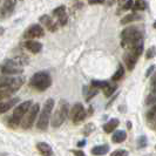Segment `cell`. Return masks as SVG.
I'll use <instances>...</instances> for the list:
<instances>
[{"label": "cell", "instance_id": "cell-7", "mask_svg": "<svg viewBox=\"0 0 156 156\" xmlns=\"http://www.w3.org/2000/svg\"><path fill=\"white\" fill-rule=\"evenodd\" d=\"M32 106H33V105H32V101L21 102L16 109H14L13 114H12L11 125L13 126V127H16L18 125H20V123H21V120H23V116L27 114V112L31 109Z\"/></svg>", "mask_w": 156, "mask_h": 156}, {"label": "cell", "instance_id": "cell-11", "mask_svg": "<svg viewBox=\"0 0 156 156\" xmlns=\"http://www.w3.org/2000/svg\"><path fill=\"white\" fill-rule=\"evenodd\" d=\"M53 16H56L58 23H60L61 26H65L67 23V21H68V16H67V13H66V7L63 5L55 8L54 11H53Z\"/></svg>", "mask_w": 156, "mask_h": 156}, {"label": "cell", "instance_id": "cell-35", "mask_svg": "<svg viewBox=\"0 0 156 156\" xmlns=\"http://www.w3.org/2000/svg\"><path fill=\"white\" fill-rule=\"evenodd\" d=\"M72 153L75 156H85V153L82 150H72Z\"/></svg>", "mask_w": 156, "mask_h": 156}, {"label": "cell", "instance_id": "cell-3", "mask_svg": "<svg viewBox=\"0 0 156 156\" xmlns=\"http://www.w3.org/2000/svg\"><path fill=\"white\" fill-rule=\"evenodd\" d=\"M54 108V100L53 99H48L44 107L42 110L40 112V115L38 117V121H37V127L40 130H47L48 125H49V115H51V112Z\"/></svg>", "mask_w": 156, "mask_h": 156}, {"label": "cell", "instance_id": "cell-42", "mask_svg": "<svg viewBox=\"0 0 156 156\" xmlns=\"http://www.w3.org/2000/svg\"><path fill=\"white\" fill-rule=\"evenodd\" d=\"M155 149H156V146H155Z\"/></svg>", "mask_w": 156, "mask_h": 156}, {"label": "cell", "instance_id": "cell-1", "mask_svg": "<svg viewBox=\"0 0 156 156\" xmlns=\"http://www.w3.org/2000/svg\"><path fill=\"white\" fill-rule=\"evenodd\" d=\"M121 45L125 48H132L134 44L140 39H143L142 37V32L135 27V26H130V27H126L125 30L121 33Z\"/></svg>", "mask_w": 156, "mask_h": 156}, {"label": "cell", "instance_id": "cell-4", "mask_svg": "<svg viewBox=\"0 0 156 156\" xmlns=\"http://www.w3.org/2000/svg\"><path fill=\"white\" fill-rule=\"evenodd\" d=\"M23 58H16V59H7L1 66V72L4 74L13 75V74H21L23 73Z\"/></svg>", "mask_w": 156, "mask_h": 156}, {"label": "cell", "instance_id": "cell-10", "mask_svg": "<svg viewBox=\"0 0 156 156\" xmlns=\"http://www.w3.org/2000/svg\"><path fill=\"white\" fill-rule=\"evenodd\" d=\"M69 115L72 117V120H73V122H74V125H78V123H80L81 121H83L86 119L87 113L81 103H75L73 106L72 110H70Z\"/></svg>", "mask_w": 156, "mask_h": 156}, {"label": "cell", "instance_id": "cell-5", "mask_svg": "<svg viewBox=\"0 0 156 156\" xmlns=\"http://www.w3.org/2000/svg\"><path fill=\"white\" fill-rule=\"evenodd\" d=\"M69 112V106L66 101H61L59 107L56 108L55 113L53 114V117H52V121H51V125L53 126L54 128H58L62 125L65 122V120L68 116V113Z\"/></svg>", "mask_w": 156, "mask_h": 156}, {"label": "cell", "instance_id": "cell-36", "mask_svg": "<svg viewBox=\"0 0 156 156\" xmlns=\"http://www.w3.org/2000/svg\"><path fill=\"white\" fill-rule=\"evenodd\" d=\"M105 1H106V0H88V2L92 4V5H93V4H103Z\"/></svg>", "mask_w": 156, "mask_h": 156}, {"label": "cell", "instance_id": "cell-41", "mask_svg": "<svg viewBox=\"0 0 156 156\" xmlns=\"http://www.w3.org/2000/svg\"><path fill=\"white\" fill-rule=\"evenodd\" d=\"M1 1H2V0H0V2H1Z\"/></svg>", "mask_w": 156, "mask_h": 156}, {"label": "cell", "instance_id": "cell-33", "mask_svg": "<svg viewBox=\"0 0 156 156\" xmlns=\"http://www.w3.org/2000/svg\"><path fill=\"white\" fill-rule=\"evenodd\" d=\"M133 6H134L133 0H128L125 5H123V7H122V8H123L125 11H127V9H133Z\"/></svg>", "mask_w": 156, "mask_h": 156}, {"label": "cell", "instance_id": "cell-14", "mask_svg": "<svg viewBox=\"0 0 156 156\" xmlns=\"http://www.w3.org/2000/svg\"><path fill=\"white\" fill-rule=\"evenodd\" d=\"M40 23L41 25H44V26H46L47 28H48V31L51 32H55L58 30V23H55L54 20L51 18V16H40Z\"/></svg>", "mask_w": 156, "mask_h": 156}, {"label": "cell", "instance_id": "cell-21", "mask_svg": "<svg viewBox=\"0 0 156 156\" xmlns=\"http://www.w3.org/2000/svg\"><path fill=\"white\" fill-rule=\"evenodd\" d=\"M123 75H125V69H123L122 65H120V66H119V68H117V70L114 73V75L112 76V81L116 82V81H119V80H121Z\"/></svg>", "mask_w": 156, "mask_h": 156}, {"label": "cell", "instance_id": "cell-28", "mask_svg": "<svg viewBox=\"0 0 156 156\" xmlns=\"http://www.w3.org/2000/svg\"><path fill=\"white\" fill-rule=\"evenodd\" d=\"M147 117H148V120H150V121L156 120V105L147 113Z\"/></svg>", "mask_w": 156, "mask_h": 156}, {"label": "cell", "instance_id": "cell-24", "mask_svg": "<svg viewBox=\"0 0 156 156\" xmlns=\"http://www.w3.org/2000/svg\"><path fill=\"white\" fill-rule=\"evenodd\" d=\"M146 8H147V4H146L144 0H136L134 2V6H133L134 11H143Z\"/></svg>", "mask_w": 156, "mask_h": 156}, {"label": "cell", "instance_id": "cell-29", "mask_svg": "<svg viewBox=\"0 0 156 156\" xmlns=\"http://www.w3.org/2000/svg\"><path fill=\"white\" fill-rule=\"evenodd\" d=\"M98 94V88H95V87H92V89H89L88 90V93H87V95H86V100L87 101H89L93 96H95Z\"/></svg>", "mask_w": 156, "mask_h": 156}, {"label": "cell", "instance_id": "cell-26", "mask_svg": "<svg viewBox=\"0 0 156 156\" xmlns=\"http://www.w3.org/2000/svg\"><path fill=\"white\" fill-rule=\"evenodd\" d=\"M146 105H156V90H153L146 99Z\"/></svg>", "mask_w": 156, "mask_h": 156}, {"label": "cell", "instance_id": "cell-25", "mask_svg": "<svg viewBox=\"0 0 156 156\" xmlns=\"http://www.w3.org/2000/svg\"><path fill=\"white\" fill-rule=\"evenodd\" d=\"M115 89H116V86L115 85H112V83H109L108 86L106 87V88H103L102 90H103V93H105V95L108 98V96H110L112 94L115 92Z\"/></svg>", "mask_w": 156, "mask_h": 156}, {"label": "cell", "instance_id": "cell-38", "mask_svg": "<svg viewBox=\"0 0 156 156\" xmlns=\"http://www.w3.org/2000/svg\"><path fill=\"white\" fill-rule=\"evenodd\" d=\"M85 144H86V141H80L78 143V147H83Z\"/></svg>", "mask_w": 156, "mask_h": 156}, {"label": "cell", "instance_id": "cell-31", "mask_svg": "<svg viewBox=\"0 0 156 156\" xmlns=\"http://www.w3.org/2000/svg\"><path fill=\"white\" fill-rule=\"evenodd\" d=\"M110 156H128V151L125 150V149H119V150H115L113 151Z\"/></svg>", "mask_w": 156, "mask_h": 156}, {"label": "cell", "instance_id": "cell-37", "mask_svg": "<svg viewBox=\"0 0 156 156\" xmlns=\"http://www.w3.org/2000/svg\"><path fill=\"white\" fill-rule=\"evenodd\" d=\"M151 88H153V90H156V78H154L153 82H151Z\"/></svg>", "mask_w": 156, "mask_h": 156}, {"label": "cell", "instance_id": "cell-30", "mask_svg": "<svg viewBox=\"0 0 156 156\" xmlns=\"http://www.w3.org/2000/svg\"><path fill=\"white\" fill-rule=\"evenodd\" d=\"M156 54V48L155 47H150L148 51L146 52V59H153Z\"/></svg>", "mask_w": 156, "mask_h": 156}, {"label": "cell", "instance_id": "cell-18", "mask_svg": "<svg viewBox=\"0 0 156 156\" xmlns=\"http://www.w3.org/2000/svg\"><path fill=\"white\" fill-rule=\"evenodd\" d=\"M119 125H120V121L117 119H112L110 121H108L107 123L103 125V130H105V133L107 134L112 133V132H114L116 129Z\"/></svg>", "mask_w": 156, "mask_h": 156}, {"label": "cell", "instance_id": "cell-19", "mask_svg": "<svg viewBox=\"0 0 156 156\" xmlns=\"http://www.w3.org/2000/svg\"><path fill=\"white\" fill-rule=\"evenodd\" d=\"M109 151V146L108 144H101V146H96L92 149V154L96 156H101L105 155Z\"/></svg>", "mask_w": 156, "mask_h": 156}, {"label": "cell", "instance_id": "cell-15", "mask_svg": "<svg viewBox=\"0 0 156 156\" xmlns=\"http://www.w3.org/2000/svg\"><path fill=\"white\" fill-rule=\"evenodd\" d=\"M23 46H25L26 49H28L33 54L39 53L40 51L42 49V45H41L40 42H38V41H34V40H27V41L23 44Z\"/></svg>", "mask_w": 156, "mask_h": 156}, {"label": "cell", "instance_id": "cell-32", "mask_svg": "<svg viewBox=\"0 0 156 156\" xmlns=\"http://www.w3.org/2000/svg\"><path fill=\"white\" fill-rule=\"evenodd\" d=\"M137 144H139L140 148L146 147V146H147V137H146V136H140L139 140H137Z\"/></svg>", "mask_w": 156, "mask_h": 156}, {"label": "cell", "instance_id": "cell-27", "mask_svg": "<svg viewBox=\"0 0 156 156\" xmlns=\"http://www.w3.org/2000/svg\"><path fill=\"white\" fill-rule=\"evenodd\" d=\"M12 92H9V90H6V89H0V102L5 101V100H7L8 98H11L12 96Z\"/></svg>", "mask_w": 156, "mask_h": 156}, {"label": "cell", "instance_id": "cell-6", "mask_svg": "<svg viewBox=\"0 0 156 156\" xmlns=\"http://www.w3.org/2000/svg\"><path fill=\"white\" fill-rule=\"evenodd\" d=\"M23 83V78L21 76H7L0 79V89H6L12 93H16L20 89Z\"/></svg>", "mask_w": 156, "mask_h": 156}, {"label": "cell", "instance_id": "cell-16", "mask_svg": "<svg viewBox=\"0 0 156 156\" xmlns=\"http://www.w3.org/2000/svg\"><path fill=\"white\" fill-rule=\"evenodd\" d=\"M18 102H19V98H13L11 100L0 102V114H4V113L8 112L12 107H14Z\"/></svg>", "mask_w": 156, "mask_h": 156}, {"label": "cell", "instance_id": "cell-17", "mask_svg": "<svg viewBox=\"0 0 156 156\" xmlns=\"http://www.w3.org/2000/svg\"><path fill=\"white\" fill-rule=\"evenodd\" d=\"M37 149L39 150V153L42 156H54L53 149L49 144H47L45 142H39L37 144Z\"/></svg>", "mask_w": 156, "mask_h": 156}, {"label": "cell", "instance_id": "cell-9", "mask_svg": "<svg viewBox=\"0 0 156 156\" xmlns=\"http://www.w3.org/2000/svg\"><path fill=\"white\" fill-rule=\"evenodd\" d=\"M44 35H45V30L39 23L31 25L23 33V37L28 40H33L35 38H42Z\"/></svg>", "mask_w": 156, "mask_h": 156}, {"label": "cell", "instance_id": "cell-20", "mask_svg": "<svg viewBox=\"0 0 156 156\" xmlns=\"http://www.w3.org/2000/svg\"><path fill=\"white\" fill-rule=\"evenodd\" d=\"M127 139V133L125 130H116L112 136V141L114 143H121Z\"/></svg>", "mask_w": 156, "mask_h": 156}, {"label": "cell", "instance_id": "cell-40", "mask_svg": "<svg viewBox=\"0 0 156 156\" xmlns=\"http://www.w3.org/2000/svg\"><path fill=\"white\" fill-rule=\"evenodd\" d=\"M154 28H156V21L154 23Z\"/></svg>", "mask_w": 156, "mask_h": 156}, {"label": "cell", "instance_id": "cell-2", "mask_svg": "<svg viewBox=\"0 0 156 156\" xmlns=\"http://www.w3.org/2000/svg\"><path fill=\"white\" fill-rule=\"evenodd\" d=\"M30 85L38 90H46L52 85V78L47 72H37L30 80Z\"/></svg>", "mask_w": 156, "mask_h": 156}, {"label": "cell", "instance_id": "cell-34", "mask_svg": "<svg viewBox=\"0 0 156 156\" xmlns=\"http://www.w3.org/2000/svg\"><path fill=\"white\" fill-rule=\"evenodd\" d=\"M154 70H155V66H150V67L148 68V70H147V73H146V76H147V78L150 76V75H151V73H153Z\"/></svg>", "mask_w": 156, "mask_h": 156}, {"label": "cell", "instance_id": "cell-13", "mask_svg": "<svg viewBox=\"0 0 156 156\" xmlns=\"http://www.w3.org/2000/svg\"><path fill=\"white\" fill-rule=\"evenodd\" d=\"M137 59H139V56L136 54H134L133 52H130V51H129L128 53H126L125 56H123V60H125V63H126V66H127V69L133 70L134 67H135V65H136Z\"/></svg>", "mask_w": 156, "mask_h": 156}, {"label": "cell", "instance_id": "cell-12", "mask_svg": "<svg viewBox=\"0 0 156 156\" xmlns=\"http://www.w3.org/2000/svg\"><path fill=\"white\" fill-rule=\"evenodd\" d=\"M16 5V0H5L4 1V6L0 9V16L1 18H6L11 16L12 12L14 11V7Z\"/></svg>", "mask_w": 156, "mask_h": 156}, {"label": "cell", "instance_id": "cell-8", "mask_svg": "<svg viewBox=\"0 0 156 156\" xmlns=\"http://www.w3.org/2000/svg\"><path fill=\"white\" fill-rule=\"evenodd\" d=\"M39 109H40V106L38 103H35V105H33L31 107V109L27 112V114L23 116V119L21 120V128L23 129H30L33 123H34V121H35V119L38 116V113H39Z\"/></svg>", "mask_w": 156, "mask_h": 156}, {"label": "cell", "instance_id": "cell-23", "mask_svg": "<svg viewBox=\"0 0 156 156\" xmlns=\"http://www.w3.org/2000/svg\"><path fill=\"white\" fill-rule=\"evenodd\" d=\"M109 85L108 81H103V80H93L92 81V87H95L98 89H103Z\"/></svg>", "mask_w": 156, "mask_h": 156}, {"label": "cell", "instance_id": "cell-39", "mask_svg": "<svg viewBox=\"0 0 156 156\" xmlns=\"http://www.w3.org/2000/svg\"><path fill=\"white\" fill-rule=\"evenodd\" d=\"M4 32H5V30H4L2 27H0V37H2V34H4Z\"/></svg>", "mask_w": 156, "mask_h": 156}, {"label": "cell", "instance_id": "cell-22", "mask_svg": "<svg viewBox=\"0 0 156 156\" xmlns=\"http://www.w3.org/2000/svg\"><path fill=\"white\" fill-rule=\"evenodd\" d=\"M141 16H137L136 13H133V14H128V16H126L125 18H122L121 19V23L122 25H126V23H132V21H136V20H139Z\"/></svg>", "mask_w": 156, "mask_h": 156}]
</instances>
